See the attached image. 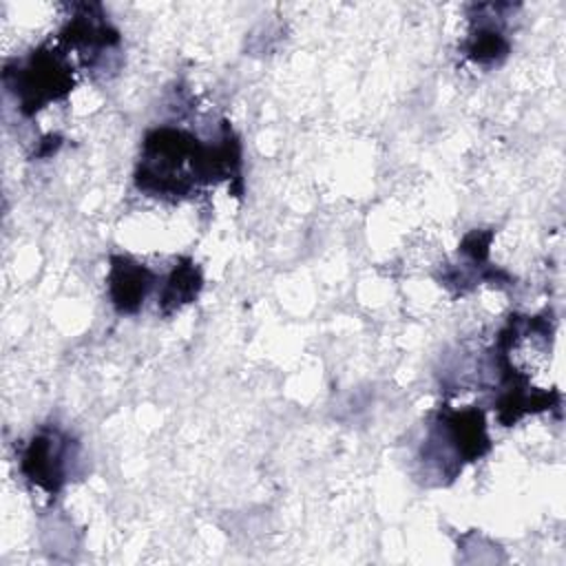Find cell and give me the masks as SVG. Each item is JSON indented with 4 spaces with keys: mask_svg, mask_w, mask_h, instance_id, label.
<instances>
[{
    "mask_svg": "<svg viewBox=\"0 0 566 566\" xmlns=\"http://www.w3.org/2000/svg\"><path fill=\"white\" fill-rule=\"evenodd\" d=\"M241 153L226 126L217 146L201 144L195 135L179 128H155L144 139L135 184L153 195L184 197L199 181L239 179Z\"/></svg>",
    "mask_w": 566,
    "mask_h": 566,
    "instance_id": "6da1fadb",
    "label": "cell"
},
{
    "mask_svg": "<svg viewBox=\"0 0 566 566\" xmlns=\"http://www.w3.org/2000/svg\"><path fill=\"white\" fill-rule=\"evenodd\" d=\"M4 84L15 93L20 111L33 115L44 104L60 99L71 91L73 66L57 49L40 46L15 62V69L4 66Z\"/></svg>",
    "mask_w": 566,
    "mask_h": 566,
    "instance_id": "7a4b0ae2",
    "label": "cell"
},
{
    "mask_svg": "<svg viewBox=\"0 0 566 566\" xmlns=\"http://www.w3.org/2000/svg\"><path fill=\"white\" fill-rule=\"evenodd\" d=\"M71 440L57 429H42L31 438L20 458V469L46 493H57L66 480Z\"/></svg>",
    "mask_w": 566,
    "mask_h": 566,
    "instance_id": "3957f363",
    "label": "cell"
},
{
    "mask_svg": "<svg viewBox=\"0 0 566 566\" xmlns=\"http://www.w3.org/2000/svg\"><path fill=\"white\" fill-rule=\"evenodd\" d=\"M155 283V272L133 261L130 256H111L108 294L111 303L119 314H133L144 303L146 294Z\"/></svg>",
    "mask_w": 566,
    "mask_h": 566,
    "instance_id": "277c9868",
    "label": "cell"
},
{
    "mask_svg": "<svg viewBox=\"0 0 566 566\" xmlns=\"http://www.w3.org/2000/svg\"><path fill=\"white\" fill-rule=\"evenodd\" d=\"M201 290V272L199 268L190 261V259H181L179 265L172 268V272L168 274L161 296H159V307L161 314H172L175 310H179L181 305L190 303L197 298Z\"/></svg>",
    "mask_w": 566,
    "mask_h": 566,
    "instance_id": "5b68a950",
    "label": "cell"
},
{
    "mask_svg": "<svg viewBox=\"0 0 566 566\" xmlns=\"http://www.w3.org/2000/svg\"><path fill=\"white\" fill-rule=\"evenodd\" d=\"M509 51V42L495 24H478L467 40V53L480 64H493L504 57Z\"/></svg>",
    "mask_w": 566,
    "mask_h": 566,
    "instance_id": "8992f818",
    "label": "cell"
}]
</instances>
